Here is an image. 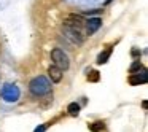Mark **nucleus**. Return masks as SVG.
Listing matches in <instances>:
<instances>
[{
	"instance_id": "1",
	"label": "nucleus",
	"mask_w": 148,
	"mask_h": 132,
	"mask_svg": "<svg viewBox=\"0 0 148 132\" xmlns=\"http://www.w3.org/2000/svg\"><path fill=\"white\" fill-rule=\"evenodd\" d=\"M29 89L34 96L37 97H42V96H48L51 92V83L46 77H35L32 81L29 83Z\"/></svg>"
},
{
	"instance_id": "2",
	"label": "nucleus",
	"mask_w": 148,
	"mask_h": 132,
	"mask_svg": "<svg viewBox=\"0 0 148 132\" xmlns=\"http://www.w3.org/2000/svg\"><path fill=\"white\" fill-rule=\"evenodd\" d=\"M51 61H53V64L56 65V67H59L62 72L64 70H67L69 67H70V61H69V56L65 54L62 49H59V48H54L51 51Z\"/></svg>"
},
{
	"instance_id": "3",
	"label": "nucleus",
	"mask_w": 148,
	"mask_h": 132,
	"mask_svg": "<svg viewBox=\"0 0 148 132\" xmlns=\"http://www.w3.org/2000/svg\"><path fill=\"white\" fill-rule=\"evenodd\" d=\"M62 35H64V38H67L70 43H73V45H83V42H84L83 34L77 29H70V27L62 26Z\"/></svg>"
},
{
	"instance_id": "4",
	"label": "nucleus",
	"mask_w": 148,
	"mask_h": 132,
	"mask_svg": "<svg viewBox=\"0 0 148 132\" xmlns=\"http://www.w3.org/2000/svg\"><path fill=\"white\" fill-rule=\"evenodd\" d=\"M2 97H3L7 102H16L18 99H19V89H18V86H14V84H5L3 88H2Z\"/></svg>"
},
{
	"instance_id": "5",
	"label": "nucleus",
	"mask_w": 148,
	"mask_h": 132,
	"mask_svg": "<svg viewBox=\"0 0 148 132\" xmlns=\"http://www.w3.org/2000/svg\"><path fill=\"white\" fill-rule=\"evenodd\" d=\"M84 21L81 19V16H77V14H70V16H67L64 19V26L65 27H70V29H77V30H83L84 27Z\"/></svg>"
},
{
	"instance_id": "6",
	"label": "nucleus",
	"mask_w": 148,
	"mask_h": 132,
	"mask_svg": "<svg viewBox=\"0 0 148 132\" xmlns=\"http://www.w3.org/2000/svg\"><path fill=\"white\" fill-rule=\"evenodd\" d=\"M147 81H148V75H147V70H145V68H140L138 72H135V73H131V77H129V83H131L132 86L145 84Z\"/></svg>"
},
{
	"instance_id": "7",
	"label": "nucleus",
	"mask_w": 148,
	"mask_h": 132,
	"mask_svg": "<svg viewBox=\"0 0 148 132\" xmlns=\"http://www.w3.org/2000/svg\"><path fill=\"white\" fill-rule=\"evenodd\" d=\"M86 34L88 35H92V34H96L97 30L100 29V26H102V19L100 18H89V21H86Z\"/></svg>"
},
{
	"instance_id": "8",
	"label": "nucleus",
	"mask_w": 148,
	"mask_h": 132,
	"mask_svg": "<svg viewBox=\"0 0 148 132\" xmlns=\"http://www.w3.org/2000/svg\"><path fill=\"white\" fill-rule=\"evenodd\" d=\"M62 70L59 67H56L54 64L53 65H49V68H48V77H49V80L53 81V83H59V81L62 80Z\"/></svg>"
},
{
	"instance_id": "9",
	"label": "nucleus",
	"mask_w": 148,
	"mask_h": 132,
	"mask_svg": "<svg viewBox=\"0 0 148 132\" xmlns=\"http://www.w3.org/2000/svg\"><path fill=\"white\" fill-rule=\"evenodd\" d=\"M110 56H112V48H107L103 53H100V54H99V57H97V64H99V65L105 64V62L108 61Z\"/></svg>"
},
{
	"instance_id": "10",
	"label": "nucleus",
	"mask_w": 148,
	"mask_h": 132,
	"mask_svg": "<svg viewBox=\"0 0 148 132\" xmlns=\"http://www.w3.org/2000/svg\"><path fill=\"white\" fill-rule=\"evenodd\" d=\"M80 103H77V102H72V103H69V107H67V111H69V115H72V116H78V113H80Z\"/></svg>"
},
{
	"instance_id": "11",
	"label": "nucleus",
	"mask_w": 148,
	"mask_h": 132,
	"mask_svg": "<svg viewBox=\"0 0 148 132\" xmlns=\"http://www.w3.org/2000/svg\"><path fill=\"white\" fill-rule=\"evenodd\" d=\"M89 129L92 132H100L105 129V124H103L102 121H97V122H92V124H89Z\"/></svg>"
},
{
	"instance_id": "12",
	"label": "nucleus",
	"mask_w": 148,
	"mask_h": 132,
	"mask_svg": "<svg viewBox=\"0 0 148 132\" xmlns=\"http://www.w3.org/2000/svg\"><path fill=\"white\" fill-rule=\"evenodd\" d=\"M99 78H100V75L97 70H91L89 73H88V81H91V83H97Z\"/></svg>"
},
{
	"instance_id": "13",
	"label": "nucleus",
	"mask_w": 148,
	"mask_h": 132,
	"mask_svg": "<svg viewBox=\"0 0 148 132\" xmlns=\"http://www.w3.org/2000/svg\"><path fill=\"white\" fill-rule=\"evenodd\" d=\"M140 68H143L142 62L140 61H134V62H132V65L129 67V73H135V72H138Z\"/></svg>"
},
{
	"instance_id": "14",
	"label": "nucleus",
	"mask_w": 148,
	"mask_h": 132,
	"mask_svg": "<svg viewBox=\"0 0 148 132\" xmlns=\"http://www.w3.org/2000/svg\"><path fill=\"white\" fill-rule=\"evenodd\" d=\"M45 131H46V124H42V126H38L34 132H45Z\"/></svg>"
},
{
	"instance_id": "15",
	"label": "nucleus",
	"mask_w": 148,
	"mask_h": 132,
	"mask_svg": "<svg viewBox=\"0 0 148 132\" xmlns=\"http://www.w3.org/2000/svg\"><path fill=\"white\" fill-rule=\"evenodd\" d=\"M142 53L138 51V49H132V56H134V57H137V56H140Z\"/></svg>"
}]
</instances>
